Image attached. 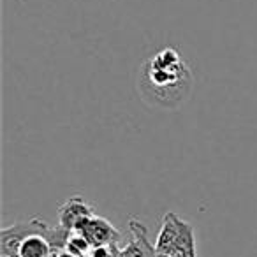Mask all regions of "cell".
Wrapping results in <instances>:
<instances>
[{"mask_svg": "<svg viewBox=\"0 0 257 257\" xmlns=\"http://www.w3.org/2000/svg\"><path fill=\"white\" fill-rule=\"evenodd\" d=\"M182 224H183V218H180L173 211H168L162 217L161 229H159V234L155 238V250H157V253H164L166 255L171 250V246L175 245V241L180 236Z\"/></svg>", "mask_w": 257, "mask_h": 257, "instance_id": "obj_4", "label": "cell"}, {"mask_svg": "<svg viewBox=\"0 0 257 257\" xmlns=\"http://www.w3.org/2000/svg\"><path fill=\"white\" fill-rule=\"evenodd\" d=\"M18 257H53V246L43 234H30L20 246Z\"/></svg>", "mask_w": 257, "mask_h": 257, "instance_id": "obj_6", "label": "cell"}, {"mask_svg": "<svg viewBox=\"0 0 257 257\" xmlns=\"http://www.w3.org/2000/svg\"><path fill=\"white\" fill-rule=\"evenodd\" d=\"M53 257H78V255H74V253L69 252L67 248H64V250H58V252H55Z\"/></svg>", "mask_w": 257, "mask_h": 257, "instance_id": "obj_9", "label": "cell"}, {"mask_svg": "<svg viewBox=\"0 0 257 257\" xmlns=\"http://www.w3.org/2000/svg\"><path fill=\"white\" fill-rule=\"evenodd\" d=\"M166 255L169 257H197V246H196V232L194 227L187 220H183L182 231H180L178 239L171 246Z\"/></svg>", "mask_w": 257, "mask_h": 257, "instance_id": "obj_5", "label": "cell"}, {"mask_svg": "<svg viewBox=\"0 0 257 257\" xmlns=\"http://www.w3.org/2000/svg\"><path fill=\"white\" fill-rule=\"evenodd\" d=\"M65 248L78 257H88L90 250H92V243L86 239L85 234H81L79 231H74V232H71V236H69Z\"/></svg>", "mask_w": 257, "mask_h": 257, "instance_id": "obj_7", "label": "cell"}, {"mask_svg": "<svg viewBox=\"0 0 257 257\" xmlns=\"http://www.w3.org/2000/svg\"><path fill=\"white\" fill-rule=\"evenodd\" d=\"M120 246L118 243H107V245H95L92 246L88 257H118L120 255Z\"/></svg>", "mask_w": 257, "mask_h": 257, "instance_id": "obj_8", "label": "cell"}, {"mask_svg": "<svg viewBox=\"0 0 257 257\" xmlns=\"http://www.w3.org/2000/svg\"><path fill=\"white\" fill-rule=\"evenodd\" d=\"M81 234L86 236L92 246L95 245H107V243H118L121 238L120 231L111 224L107 218L100 217V215H92L88 220L85 222L81 229H79Z\"/></svg>", "mask_w": 257, "mask_h": 257, "instance_id": "obj_3", "label": "cell"}, {"mask_svg": "<svg viewBox=\"0 0 257 257\" xmlns=\"http://www.w3.org/2000/svg\"><path fill=\"white\" fill-rule=\"evenodd\" d=\"M0 257H8V255H0Z\"/></svg>", "mask_w": 257, "mask_h": 257, "instance_id": "obj_10", "label": "cell"}, {"mask_svg": "<svg viewBox=\"0 0 257 257\" xmlns=\"http://www.w3.org/2000/svg\"><path fill=\"white\" fill-rule=\"evenodd\" d=\"M192 72L175 48H166L145 62L140 74V90L147 100L157 106L176 107L189 97Z\"/></svg>", "mask_w": 257, "mask_h": 257, "instance_id": "obj_1", "label": "cell"}, {"mask_svg": "<svg viewBox=\"0 0 257 257\" xmlns=\"http://www.w3.org/2000/svg\"><path fill=\"white\" fill-rule=\"evenodd\" d=\"M92 215H95V210L85 197L71 196L58 208V224L67 231L74 232L79 231Z\"/></svg>", "mask_w": 257, "mask_h": 257, "instance_id": "obj_2", "label": "cell"}]
</instances>
